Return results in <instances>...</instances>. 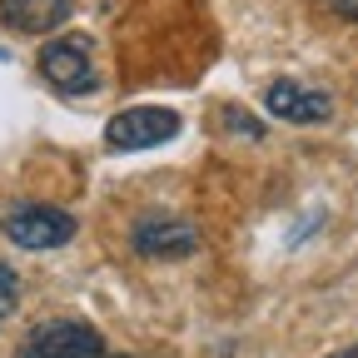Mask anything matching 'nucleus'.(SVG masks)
Masks as SVG:
<instances>
[{"label":"nucleus","instance_id":"1","mask_svg":"<svg viewBox=\"0 0 358 358\" xmlns=\"http://www.w3.org/2000/svg\"><path fill=\"white\" fill-rule=\"evenodd\" d=\"M40 80L60 90V95H90L100 85V65H95V45L85 35H55L40 50Z\"/></svg>","mask_w":358,"mask_h":358},{"label":"nucleus","instance_id":"2","mask_svg":"<svg viewBox=\"0 0 358 358\" xmlns=\"http://www.w3.org/2000/svg\"><path fill=\"white\" fill-rule=\"evenodd\" d=\"M179 134V115L164 110V105H140V110H120L110 124H105V145L129 155V150H155L164 140Z\"/></svg>","mask_w":358,"mask_h":358},{"label":"nucleus","instance_id":"3","mask_svg":"<svg viewBox=\"0 0 358 358\" xmlns=\"http://www.w3.org/2000/svg\"><path fill=\"white\" fill-rule=\"evenodd\" d=\"M6 239L15 249H60L75 239V214H65L55 204H20L6 219Z\"/></svg>","mask_w":358,"mask_h":358},{"label":"nucleus","instance_id":"4","mask_svg":"<svg viewBox=\"0 0 358 358\" xmlns=\"http://www.w3.org/2000/svg\"><path fill=\"white\" fill-rule=\"evenodd\" d=\"M129 249L140 259H185L199 249V229L179 214H145L129 229Z\"/></svg>","mask_w":358,"mask_h":358},{"label":"nucleus","instance_id":"5","mask_svg":"<svg viewBox=\"0 0 358 358\" xmlns=\"http://www.w3.org/2000/svg\"><path fill=\"white\" fill-rule=\"evenodd\" d=\"M105 343L100 334L80 324V319H50V324H40L30 329V338L20 343L15 358H100Z\"/></svg>","mask_w":358,"mask_h":358},{"label":"nucleus","instance_id":"6","mask_svg":"<svg viewBox=\"0 0 358 358\" xmlns=\"http://www.w3.org/2000/svg\"><path fill=\"white\" fill-rule=\"evenodd\" d=\"M264 110L274 120H289V124H324L334 115V100L324 90H308L299 80H274L264 90Z\"/></svg>","mask_w":358,"mask_h":358},{"label":"nucleus","instance_id":"7","mask_svg":"<svg viewBox=\"0 0 358 358\" xmlns=\"http://www.w3.org/2000/svg\"><path fill=\"white\" fill-rule=\"evenodd\" d=\"M70 0H0V20L20 35H50L70 20Z\"/></svg>","mask_w":358,"mask_h":358},{"label":"nucleus","instance_id":"8","mask_svg":"<svg viewBox=\"0 0 358 358\" xmlns=\"http://www.w3.org/2000/svg\"><path fill=\"white\" fill-rule=\"evenodd\" d=\"M15 299H20V279H15L10 264H0V324L15 313Z\"/></svg>","mask_w":358,"mask_h":358},{"label":"nucleus","instance_id":"9","mask_svg":"<svg viewBox=\"0 0 358 358\" xmlns=\"http://www.w3.org/2000/svg\"><path fill=\"white\" fill-rule=\"evenodd\" d=\"M224 124H229V129H239L244 140H264V124H259V120H249L244 110H229V115H224Z\"/></svg>","mask_w":358,"mask_h":358},{"label":"nucleus","instance_id":"10","mask_svg":"<svg viewBox=\"0 0 358 358\" xmlns=\"http://www.w3.org/2000/svg\"><path fill=\"white\" fill-rule=\"evenodd\" d=\"M324 6H329L338 20H353V25H358V0H324Z\"/></svg>","mask_w":358,"mask_h":358},{"label":"nucleus","instance_id":"11","mask_svg":"<svg viewBox=\"0 0 358 358\" xmlns=\"http://www.w3.org/2000/svg\"><path fill=\"white\" fill-rule=\"evenodd\" d=\"M334 358H358V348H348V353H334Z\"/></svg>","mask_w":358,"mask_h":358},{"label":"nucleus","instance_id":"12","mask_svg":"<svg viewBox=\"0 0 358 358\" xmlns=\"http://www.w3.org/2000/svg\"><path fill=\"white\" fill-rule=\"evenodd\" d=\"M100 358H129V353H100Z\"/></svg>","mask_w":358,"mask_h":358},{"label":"nucleus","instance_id":"13","mask_svg":"<svg viewBox=\"0 0 358 358\" xmlns=\"http://www.w3.org/2000/svg\"><path fill=\"white\" fill-rule=\"evenodd\" d=\"M0 60H10V55H6V50H0Z\"/></svg>","mask_w":358,"mask_h":358}]
</instances>
